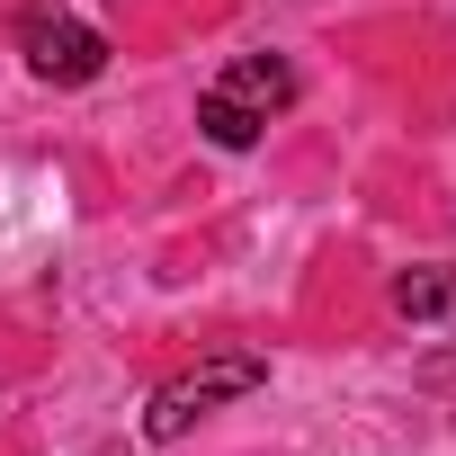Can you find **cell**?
<instances>
[{
  "label": "cell",
  "instance_id": "8992f818",
  "mask_svg": "<svg viewBox=\"0 0 456 456\" xmlns=\"http://www.w3.org/2000/svg\"><path fill=\"white\" fill-rule=\"evenodd\" d=\"M447 322H456V314H447Z\"/></svg>",
  "mask_w": 456,
  "mask_h": 456
},
{
  "label": "cell",
  "instance_id": "7a4b0ae2",
  "mask_svg": "<svg viewBox=\"0 0 456 456\" xmlns=\"http://www.w3.org/2000/svg\"><path fill=\"white\" fill-rule=\"evenodd\" d=\"M28 72L54 81V90H81V81L108 72V37L63 19V10H28Z\"/></svg>",
  "mask_w": 456,
  "mask_h": 456
},
{
  "label": "cell",
  "instance_id": "277c9868",
  "mask_svg": "<svg viewBox=\"0 0 456 456\" xmlns=\"http://www.w3.org/2000/svg\"><path fill=\"white\" fill-rule=\"evenodd\" d=\"M394 314L447 322V314H456V269H403V278H394Z\"/></svg>",
  "mask_w": 456,
  "mask_h": 456
},
{
  "label": "cell",
  "instance_id": "6da1fadb",
  "mask_svg": "<svg viewBox=\"0 0 456 456\" xmlns=\"http://www.w3.org/2000/svg\"><path fill=\"white\" fill-rule=\"evenodd\" d=\"M260 385H269V358H251V349H215V358H197L188 376H170V385L143 403V438H152V447H170V438H188L215 403L260 394Z\"/></svg>",
  "mask_w": 456,
  "mask_h": 456
},
{
  "label": "cell",
  "instance_id": "3957f363",
  "mask_svg": "<svg viewBox=\"0 0 456 456\" xmlns=\"http://www.w3.org/2000/svg\"><path fill=\"white\" fill-rule=\"evenodd\" d=\"M215 90H224V99H242V108L269 126V117H287V108H296V63H287V54H242Z\"/></svg>",
  "mask_w": 456,
  "mask_h": 456
},
{
  "label": "cell",
  "instance_id": "5b68a950",
  "mask_svg": "<svg viewBox=\"0 0 456 456\" xmlns=\"http://www.w3.org/2000/svg\"><path fill=\"white\" fill-rule=\"evenodd\" d=\"M197 134H206L215 152H251V143H260V117H251L242 99H224V90H206V99H197Z\"/></svg>",
  "mask_w": 456,
  "mask_h": 456
}]
</instances>
